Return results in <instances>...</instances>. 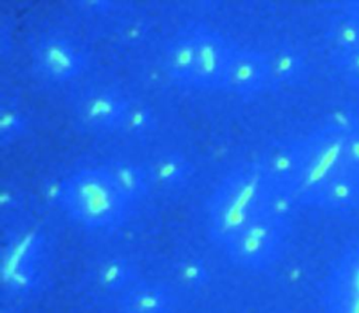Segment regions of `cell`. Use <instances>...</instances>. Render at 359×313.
Returning a JSON list of instances; mask_svg holds the SVG:
<instances>
[{
	"mask_svg": "<svg viewBox=\"0 0 359 313\" xmlns=\"http://www.w3.org/2000/svg\"><path fill=\"white\" fill-rule=\"evenodd\" d=\"M302 161L290 197L300 208L359 211V114H339L300 136Z\"/></svg>",
	"mask_w": 359,
	"mask_h": 313,
	"instance_id": "obj_1",
	"label": "cell"
},
{
	"mask_svg": "<svg viewBox=\"0 0 359 313\" xmlns=\"http://www.w3.org/2000/svg\"><path fill=\"white\" fill-rule=\"evenodd\" d=\"M276 194L262 160L233 167L208 201L206 229L210 240L223 248L247 227L272 213Z\"/></svg>",
	"mask_w": 359,
	"mask_h": 313,
	"instance_id": "obj_2",
	"label": "cell"
},
{
	"mask_svg": "<svg viewBox=\"0 0 359 313\" xmlns=\"http://www.w3.org/2000/svg\"><path fill=\"white\" fill-rule=\"evenodd\" d=\"M50 244L46 232L36 225H17L6 234L0 278L4 295L27 299L36 295L49 277Z\"/></svg>",
	"mask_w": 359,
	"mask_h": 313,
	"instance_id": "obj_4",
	"label": "cell"
},
{
	"mask_svg": "<svg viewBox=\"0 0 359 313\" xmlns=\"http://www.w3.org/2000/svg\"><path fill=\"white\" fill-rule=\"evenodd\" d=\"M156 124L157 121H156L154 111L146 104L133 101L125 116V121L122 124L119 133H123L125 136H130V138H143L150 132H153V129L156 128Z\"/></svg>",
	"mask_w": 359,
	"mask_h": 313,
	"instance_id": "obj_20",
	"label": "cell"
},
{
	"mask_svg": "<svg viewBox=\"0 0 359 313\" xmlns=\"http://www.w3.org/2000/svg\"><path fill=\"white\" fill-rule=\"evenodd\" d=\"M25 198L21 188L13 182L3 185L0 194V213L4 223H10L11 227L18 225L21 213L24 211Z\"/></svg>",
	"mask_w": 359,
	"mask_h": 313,
	"instance_id": "obj_22",
	"label": "cell"
},
{
	"mask_svg": "<svg viewBox=\"0 0 359 313\" xmlns=\"http://www.w3.org/2000/svg\"><path fill=\"white\" fill-rule=\"evenodd\" d=\"M1 313H20V310H17L14 306H3Z\"/></svg>",
	"mask_w": 359,
	"mask_h": 313,
	"instance_id": "obj_24",
	"label": "cell"
},
{
	"mask_svg": "<svg viewBox=\"0 0 359 313\" xmlns=\"http://www.w3.org/2000/svg\"><path fill=\"white\" fill-rule=\"evenodd\" d=\"M151 32V25L144 17H128L116 28V39L126 48L143 45Z\"/></svg>",
	"mask_w": 359,
	"mask_h": 313,
	"instance_id": "obj_21",
	"label": "cell"
},
{
	"mask_svg": "<svg viewBox=\"0 0 359 313\" xmlns=\"http://www.w3.org/2000/svg\"><path fill=\"white\" fill-rule=\"evenodd\" d=\"M154 189L177 192L185 188L195 174L194 163L178 150H165L157 154L147 166Z\"/></svg>",
	"mask_w": 359,
	"mask_h": 313,
	"instance_id": "obj_15",
	"label": "cell"
},
{
	"mask_svg": "<svg viewBox=\"0 0 359 313\" xmlns=\"http://www.w3.org/2000/svg\"><path fill=\"white\" fill-rule=\"evenodd\" d=\"M177 295L160 281L142 279L118 300L119 313H175Z\"/></svg>",
	"mask_w": 359,
	"mask_h": 313,
	"instance_id": "obj_13",
	"label": "cell"
},
{
	"mask_svg": "<svg viewBox=\"0 0 359 313\" xmlns=\"http://www.w3.org/2000/svg\"><path fill=\"white\" fill-rule=\"evenodd\" d=\"M49 198L73 222L97 232L121 227L135 211L104 164L70 173L53 185Z\"/></svg>",
	"mask_w": 359,
	"mask_h": 313,
	"instance_id": "obj_3",
	"label": "cell"
},
{
	"mask_svg": "<svg viewBox=\"0 0 359 313\" xmlns=\"http://www.w3.org/2000/svg\"><path fill=\"white\" fill-rule=\"evenodd\" d=\"M272 88L266 52L236 46L224 90L238 97H255Z\"/></svg>",
	"mask_w": 359,
	"mask_h": 313,
	"instance_id": "obj_11",
	"label": "cell"
},
{
	"mask_svg": "<svg viewBox=\"0 0 359 313\" xmlns=\"http://www.w3.org/2000/svg\"><path fill=\"white\" fill-rule=\"evenodd\" d=\"M132 102L133 100L116 87H93L74 101L73 121L79 129L93 135L119 133Z\"/></svg>",
	"mask_w": 359,
	"mask_h": 313,
	"instance_id": "obj_7",
	"label": "cell"
},
{
	"mask_svg": "<svg viewBox=\"0 0 359 313\" xmlns=\"http://www.w3.org/2000/svg\"><path fill=\"white\" fill-rule=\"evenodd\" d=\"M292 222L271 213L230 240L222 251L234 265L243 269H268L285 254Z\"/></svg>",
	"mask_w": 359,
	"mask_h": 313,
	"instance_id": "obj_5",
	"label": "cell"
},
{
	"mask_svg": "<svg viewBox=\"0 0 359 313\" xmlns=\"http://www.w3.org/2000/svg\"><path fill=\"white\" fill-rule=\"evenodd\" d=\"M195 29H182L175 34L167 44L163 56L164 73L175 86L192 88L195 76Z\"/></svg>",
	"mask_w": 359,
	"mask_h": 313,
	"instance_id": "obj_14",
	"label": "cell"
},
{
	"mask_svg": "<svg viewBox=\"0 0 359 313\" xmlns=\"http://www.w3.org/2000/svg\"><path fill=\"white\" fill-rule=\"evenodd\" d=\"M324 313H359V237L337 258L324 285Z\"/></svg>",
	"mask_w": 359,
	"mask_h": 313,
	"instance_id": "obj_10",
	"label": "cell"
},
{
	"mask_svg": "<svg viewBox=\"0 0 359 313\" xmlns=\"http://www.w3.org/2000/svg\"><path fill=\"white\" fill-rule=\"evenodd\" d=\"M104 166L133 208H137L144 202L154 189L147 166L128 159H114Z\"/></svg>",
	"mask_w": 359,
	"mask_h": 313,
	"instance_id": "obj_16",
	"label": "cell"
},
{
	"mask_svg": "<svg viewBox=\"0 0 359 313\" xmlns=\"http://www.w3.org/2000/svg\"><path fill=\"white\" fill-rule=\"evenodd\" d=\"M31 56L38 76L53 84L70 83L88 67V52L83 44L60 32L41 36L35 42Z\"/></svg>",
	"mask_w": 359,
	"mask_h": 313,
	"instance_id": "obj_6",
	"label": "cell"
},
{
	"mask_svg": "<svg viewBox=\"0 0 359 313\" xmlns=\"http://www.w3.org/2000/svg\"><path fill=\"white\" fill-rule=\"evenodd\" d=\"M194 29L196 60L192 88L201 91H223L236 45L210 27L196 25Z\"/></svg>",
	"mask_w": 359,
	"mask_h": 313,
	"instance_id": "obj_9",
	"label": "cell"
},
{
	"mask_svg": "<svg viewBox=\"0 0 359 313\" xmlns=\"http://www.w3.org/2000/svg\"><path fill=\"white\" fill-rule=\"evenodd\" d=\"M266 55L272 88L293 86L299 83L307 73L309 62L306 53L296 46H278L266 52Z\"/></svg>",
	"mask_w": 359,
	"mask_h": 313,
	"instance_id": "obj_17",
	"label": "cell"
},
{
	"mask_svg": "<svg viewBox=\"0 0 359 313\" xmlns=\"http://www.w3.org/2000/svg\"><path fill=\"white\" fill-rule=\"evenodd\" d=\"M143 279L140 267L129 257L111 254L95 265L93 281L104 295L116 298V302Z\"/></svg>",
	"mask_w": 359,
	"mask_h": 313,
	"instance_id": "obj_12",
	"label": "cell"
},
{
	"mask_svg": "<svg viewBox=\"0 0 359 313\" xmlns=\"http://www.w3.org/2000/svg\"><path fill=\"white\" fill-rule=\"evenodd\" d=\"M81 11L87 14H94V15H101V14H108L112 13L118 8H115L116 3L115 1H105V0H86V1H77L76 3Z\"/></svg>",
	"mask_w": 359,
	"mask_h": 313,
	"instance_id": "obj_23",
	"label": "cell"
},
{
	"mask_svg": "<svg viewBox=\"0 0 359 313\" xmlns=\"http://www.w3.org/2000/svg\"><path fill=\"white\" fill-rule=\"evenodd\" d=\"M327 46L342 83L359 94V0L342 3L328 29Z\"/></svg>",
	"mask_w": 359,
	"mask_h": 313,
	"instance_id": "obj_8",
	"label": "cell"
},
{
	"mask_svg": "<svg viewBox=\"0 0 359 313\" xmlns=\"http://www.w3.org/2000/svg\"><path fill=\"white\" fill-rule=\"evenodd\" d=\"M172 278L181 289L187 292H198L210 282L212 274L205 258L188 254L174 261Z\"/></svg>",
	"mask_w": 359,
	"mask_h": 313,
	"instance_id": "obj_18",
	"label": "cell"
},
{
	"mask_svg": "<svg viewBox=\"0 0 359 313\" xmlns=\"http://www.w3.org/2000/svg\"><path fill=\"white\" fill-rule=\"evenodd\" d=\"M29 131V118L15 100L3 98L0 107V146L20 142Z\"/></svg>",
	"mask_w": 359,
	"mask_h": 313,
	"instance_id": "obj_19",
	"label": "cell"
}]
</instances>
